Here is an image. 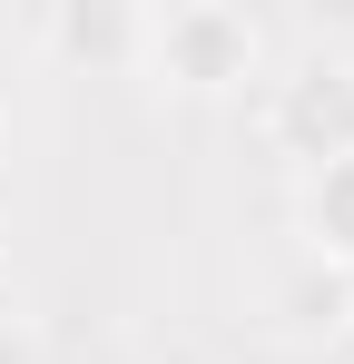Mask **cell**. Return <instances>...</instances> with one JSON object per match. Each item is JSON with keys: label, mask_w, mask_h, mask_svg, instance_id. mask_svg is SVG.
<instances>
[{"label": "cell", "mask_w": 354, "mask_h": 364, "mask_svg": "<svg viewBox=\"0 0 354 364\" xmlns=\"http://www.w3.org/2000/svg\"><path fill=\"white\" fill-rule=\"evenodd\" d=\"M148 79H168L177 99H227L266 69V30L236 10V0H177V10H148V50H138Z\"/></svg>", "instance_id": "6da1fadb"}, {"label": "cell", "mask_w": 354, "mask_h": 364, "mask_svg": "<svg viewBox=\"0 0 354 364\" xmlns=\"http://www.w3.org/2000/svg\"><path fill=\"white\" fill-rule=\"evenodd\" d=\"M0 276H10V227H0Z\"/></svg>", "instance_id": "52a82bcc"}, {"label": "cell", "mask_w": 354, "mask_h": 364, "mask_svg": "<svg viewBox=\"0 0 354 364\" xmlns=\"http://www.w3.org/2000/svg\"><path fill=\"white\" fill-rule=\"evenodd\" d=\"M295 227H305V256H315V266L354 276V158H335V168H315V178H305Z\"/></svg>", "instance_id": "277c9868"}, {"label": "cell", "mask_w": 354, "mask_h": 364, "mask_svg": "<svg viewBox=\"0 0 354 364\" xmlns=\"http://www.w3.org/2000/svg\"><path fill=\"white\" fill-rule=\"evenodd\" d=\"M50 50L59 60H89V69H118L148 50V10H118V0H69L50 10Z\"/></svg>", "instance_id": "3957f363"}, {"label": "cell", "mask_w": 354, "mask_h": 364, "mask_svg": "<svg viewBox=\"0 0 354 364\" xmlns=\"http://www.w3.org/2000/svg\"><path fill=\"white\" fill-rule=\"evenodd\" d=\"M0 364H50L40 325H30V315H10V305H0Z\"/></svg>", "instance_id": "8992f818"}, {"label": "cell", "mask_w": 354, "mask_h": 364, "mask_svg": "<svg viewBox=\"0 0 354 364\" xmlns=\"http://www.w3.org/2000/svg\"><path fill=\"white\" fill-rule=\"evenodd\" d=\"M345 315H354V276H335V266L305 256V266L286 276V325H295V335H335Z\"/></svg>", "instance_id": "5b68a950"}, {"label": "cell", "mask_w": 354, "mask_h": 364, "mask_svg": "<svg viewBox=\"0 0 354 364\" xmlns=\"http://www.w3.org/2000/svg\"><path fill=\"white\" fill-rule=\"evenodd\" d=\"M266 148L295 158L305 178L354 158V60L345 50H305L295 69L266 79Z\"/></svg>", "instance_id": "7a4b0ae2"}]
</instances>
